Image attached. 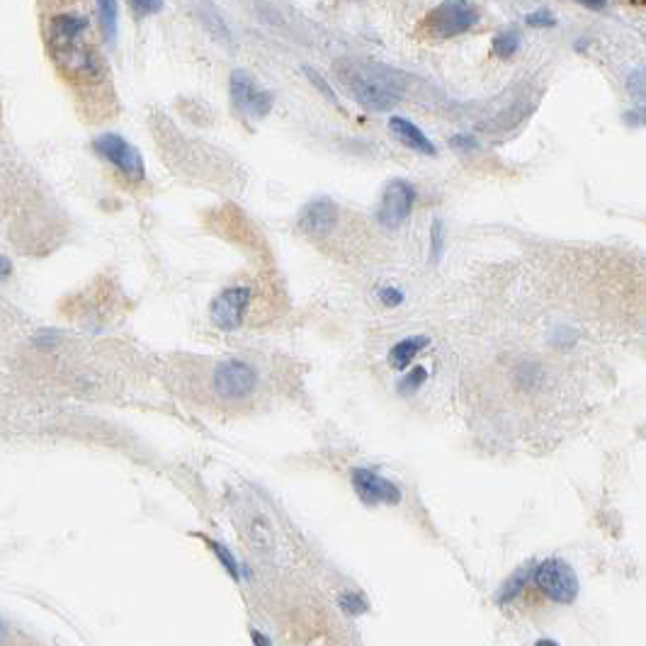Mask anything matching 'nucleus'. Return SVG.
I'll use <instances>...</instances> for the list:
<instances>
[{"label": "nucleus", "mask_w": 646, "mask_h": 646, "mask_svg": "<svg viewBox=\"0 0 646 646\" xmlns=\"http://www.w3.org/2000/svg\"><path fill=\"white\" fill-rule=\"evenodd\" d=\"M336 76L345 85V90L353 95V100L360 102L367 110H391L404 98V85H401L399 76L394 71H389V68L370 64V61H338Z\"/></svg>", "instance_id": "1"}, {"label": "nucleus", "mask_w": 646, "mask_h": 646, "mask_svg": "<svg viewBox=\"0 0 646 646\" xmlns=\"http://www.w3.org/2000/svg\"><path fill=\"white\" fill-rule=\"evenodd\" d=\"M88 20L78 15H59L51 20L49 44L51 54L66 73L76 78H95L100 73V61L93 47L85 42Z\"/></svg>", "instance_id": "2"}, {"label": "nucleus", "mask_w": 646, "mask_h": 646, "mask_svg": "<svg viewBox=\"0 0 646 646\" xmlns=\"http://www.w3.org/2000/svg\"><path fill=\"white\" fill-rule=\"evenodd\" d=\"M476 20H479V13L469 0H445L425 15L421 34L430 42H445V39L472 30Z\"/></svg>", "instance_id": "3"}, {"label": "nucleus", "mask_w": 646, "mask_h": 646, "mask_svg": "<svg viewBox=\"0 0 646 646\" xmlns=\"http://www.w3.org/2000/svg\"><path fill=\"white\" fill-rule=\"evenodd\" d=\"M537 588L559 605H571L578 598V576L566 561L547 559L532 571Z\"/></svg>", "instance_id": "4"}, {"label": "nucleus", "mask_w": 646, "mask_h": 646, "mask_svg": "<svg viewBox=\"0 0 646 646\" xmlns=\"http://www.w3.org/2000/svg\"><path fill=\"white\" fill-rule=\"evenodd\" d=\"M93 146L105 161H110L112 166H115L122 175H127L129 180H134V183H141V180H144L146 175L144 158H141V153L136 151L127 139H122L119 134H102L95 139Z\"/></svg>", "instance_id": "5"}, {"label": "nucleus", "mask_w": 646, "mask_h": 646, "mask_svg": "<svg viewBox=\"0 0 646 646\" xmlns=\"http://www.w3.org/2000/svg\"><path fill=\"white\" fill-rule=\"evenodd\" d=\"M416 197V187L408 183V180H391V183L384 187L382 202H379L377 209L379 224L387 226V229H399V226L411 217Z\"/></svg>", "instance_id": "6"}, {"label": "nucleus", "mask_w": 646, "mask_h": 646, "mask_svg": "<svg viewBox=\"0 0 646 646\" xmlns=\"http://www.w3.org/2000/svg\"><path fill=\"white\" fill-rule=\"evenodd\" d=\"M258 387V374L248 362L243 360H226L221 362L214 372V391L221 399H246Z\"/></svg>", "instance_id": "7"}, {"label": "nucleus", "mask_w": 646, "mask_h": 646, "mask_svg": "<svg viewBox=\"0 0 646 646\" xmlns=\"http://www.w3.org/2000/svg\"><path fill=\"white\" fill-rule=\"evenodd\" d=\"M248 304H251V289L248 287H226L214 297L209 306V319L221 331H236L243 323Z\"/></svg>", "instance_id": "8"}, {"label": "nucleus", "mask_w": 646, "mask_h": 646, "mask_svg": "<svg viewBox=\"0 0 646 646\" xmlns=\"http://www.w3.org/2000/svg\"><path fill=\"white\" fill-rule=\"evenodd\" d=\"M272 93L255 88L253 78L246 71L231 73V102L241 115L263 119L272 110Z\"/></svg>", "instance_id": "9"}, {"label": "nucleus", "mask_w": 646, "mask_h": 646, "mask_svg": "<svg viewBox=\"0 0 646 646\" xmlns=\"http://www.w3.org/2000/svg\"><path fill=\"white\" fill-rule=\"evenodd\" d=\"M353 489L367 506H399L401 489L384 479L382 474L372 472V469H355L353 472Z\"/></svg>", "instance_id": "10"}, {"label": "nucleus", "mask_w": 646, "mask_h": 646, "mask_svg": "<svg viewBox=\"0 0 646 646\" xmlns=\"http://www.w3.org/2000/svg\"><path fill=\"white\" fill-rule=\"evenodd\" d=\"M338 224V207L328 197L311 200L299 214V229L311 238H326Z\"/></svg>", "instance_id": "11"}, {"label": "nucleus", "mask_w": 646, "mask_h": 646, "mask_svg": "<svg viewBox=\"0 0 646 646\" xmlns=\"http://www.w3.org/2000/svg\"><path fill=\"white\" fill-rule=\"evenodd\" d=\"M389 129H391V134H394L396 139H399L404 146H408L411 151L423 153V156H435L433 141H430L428 136H425L421 129L416 127V124L408 122L406 117H391Z\"/></svg>", "instance_id": "12"}, {"label": "nucleus", "mask_w": 646, "mask_h": 646, "mask_svg": "<svg viewBox=\"0 0 646 646\" xmlns=\"http://www.w3.org/2000/svg\"><path fill=\"white\" fill-rule=\"evenodd\" d=\"M428 343L430 338L425 336H411L399 340V343L389 350V365L394 367V370H406V367L416 360L418 353H421L423 348H428Z\"/></svg>", "instance_id": "13"}, {"label": "nucleus", "mask_w": 646, "mask_h": 646, "mask_svg": "<svg viewBox=\"0 0 646 646\" xmlns=\"http://www.w3.org/2000/svg\"><path fill=\"white\" fill-rule=\"evenodd\" d=\"M530 574H532V571H527V569L515 571V574L510 576L508 581L501 586V593H498V605H508L510 600L518 598V595L523 593L525 583L530 581Z\"/></svg>", "instance_id": "14"}, {"label": "nucleus", "mask_w": 646, "mask_h": 646, "mask_svg": "<svg viewBox=\"0 0 646 646\" xmlns=\"http://www.w3.org/2000/svg\"><path fill=\"white\" fill-rule=\"evenodd\" d=\"M98 13H100V25L105 37L110 42H115L117 37V0H98Z\"/></svg>", "instance_id": "15"}, {"label": "nucleus", "mask_w": 646, "mask_h": 646, "mask_svg": "<svg viewBox=\"0 0 646 646\" xmlns=\"http://www.w3.org/2000/svg\"><path fill=\"white\" fill-rule=\"evenodd\" d=\"M520 49V32L518 30H503L493 37V51H496L501 59H510L515 51Z\"/></svg>", "instance_id": "16"}, {"label": "nucleus", "mask_w": 646, "mask_h": 646, "mask_svg": "<svg viewBox=\"0 0 646 646\" xmlns=\"http://www.w3.org/2000/svg\"><path fill=\"white\" fill-rule=\"evenodd\" d=\"M204 542L209 544V549H212L214 557L219 559V564L224 566L226 574H229L231 578H234V581H238V578H241V569H238V561H236L234 554L229 552V547H224V544H221V542L209 540V537H204Z\"/></svg>", "instance_id": "17"}, {"label": "nucleus", "mask_w": 646, "mask_h": 646, "mask_svg": "<svg viewBox=\"0 0 646 646\" xmlns=\"http://www.w3.org/2000/svg\"><path fill=\"white\" fill-rule=\"evenodd\" d=\"M338 605H340V610H345L348 615H365V612L370 610V603H367L365 595H360L355 591L340 593Z\"/></svg>", "instance_id": "18"}, {"label": "nucleus", "mask_w": 646, "mask_h": 646, "mask_svg": "<svg viewBox=\"0 0 646 646\" xmlns=\"http://www.w3.org/2000/svg\"><path fill=\"white\" fill-rule=\"evenodd\" d=\"M442 248H445V224L440 219L430 226V263L438 265L442 260Z\"/></svg>", "instance_id": "19"}, {"label": "nucleus", "mask_w": 646, "mask_h": 646, "mask_svg": "<svg viewBox=\"0 0 646 646\" xmlns=\"http://www.w3.org/2000/svg\"><path fill=\"white\" fill-rule=\"evenodd\" d=\"M425 379H428V370H425V367H416V370L408 372L406 377H401L399 387H396V389H399V394L411 396V394H416V391L423 387Z\"/></svg>", "instance_id": "20"}, {"label": "nucleus", "mask_w": 646, "mask_h": 646, "mask_svg": "<svg viewBox=\"0 0 646 646\" xmlns=\"http://www.w3.org/2000/svg\"><path fill=\"white\" fill-rule=\"evenodd\" d=\"M304 73H306V76H309V81H311V83H314V85H316V88H319V90H321V93H323V95H326V98L333 102V105H338V100H336V93H333V88H331V85H328L326 81H323V78L319 76V73H316V71H314V68H309V66H306V68H304Z\"/></svg>", "instance_id": "21"}, {"label": "nucleus", "mask_w": 646, "mask_h": 646, "mask_svg": "<svg viewBox=\"0 0 646 646\" xmlns=\"http://www.w3.org/2000/svg\"><path fill=\"white\" fill-rule=\"evenodd\" d=\"M139 15H156L163 10V0H129Z\"/></svg>", "instance_id": "22"}, {"label": "nucleus", "mask_w": 646, "mask_h": 646, "mask_svg": "<svg viewBox=\"0 0 646 646\" xmlns=\"http://www.w3.org/2000/svg\"><path fill=\"white\" fill-rule=\"evenodd\" d=\"M379 302L387 304V306H399L404 302V292L396 287H382L379 289Z\"/></svg>", "instance_id": "23"}, {"label": "nucleus", "mask_w": 646, "mask_h": 646, "mask_svg": "<svg viewBox=\"0 0 646 646\" xmlns=\"http://www.w3.org/2000/svg\"><path fill=\"white\" fill-rule=\"evenodd\" d=\"M527 22L532 27H552L554 25V15L549 10H537V13L527 15Z\"/></svg>", "instance_id": "24"}, {"label": "nucleus", "mask_w": 646, "mask_h": 646, "mask_svg": "<svg viewBox=\"0 0 646 646\" xmlns=\"http://www.w3.org/2000/svg\"><path fill=\"white\" fill-rule=\"evenodd\" d=\"M450 146H452V149H459V151H474L479 144H476L474 136L457 134V136H452V139H450Z\"/></svg>", "instance_id": "25"}, {"label": "nucleus", "mask_w": 646, "mask_h": 646, "mask_svg": "<svg viewBox=\"0 0 646 646\" xmlns=\"http://www.w3.org/2000/svg\"><path fill=\"white\" fill-rule=\"evenodd\" d=\"M10 275H13V263L5 255H0V280H5Z\"/></svg>", "instance_id": "26"}, {"label": "nucleus", "mask_w": 646, "mask_h": 646, "mask_svg": "<svg viewBox=\"0 0 646 646\" xmlns=\"http://www.w3.org/2000/svg\"><path fill=\"white\" fill-rule=\"evenodd\" d=\"M581 3L586 5V8L600 10V8H605V3H608V0H581Z\"/></svg>", "instance_id": "27"}, {"label": "nucleus", "mask_w": 646, "mask_h": 646, "mask_svg": "<svg viewBox=\"0 0 646 646\" xmlns=\"http://www.w3.org/2000/svg\"><path fill=\"white\" fill-rule=\"evenodd\" d=\"M251 634H253V644H270V639L265 637V634H260L258 629H251Z\"/></svg>", "instance_id": "28"}, {"label": "nucleus", "mask_w": 646, "mask_h": 646, "mask_svg": "<svg viewBox=\"0 0 646 646\" xmlns=\"http://www.w3.org/2000/svg\"><path fill=\"white\" fill-rule=\"evenodd\" d=\"M537 646H557V642H554V639H540Z\"/></svg>", "instance_id": "29"}, {"label": "nucleus", "mask_w": 646, "mask_h": 646, "mask_svg": "<svg viewBox=\"0 0 646 646\" xmlns=\"http://www.w3.org/2000/svg\"><path fill=\"white\" fill-rule=\"evenodd\" d=\"M3 637H5V625L0 622V642H3Z\"/></svg>", "instance_id": "30"}, {"label": "nucleus", "mask_w": 646, "mask_h": 646, "mask_svg": "<svg viewBox=\"0 0 646 646\" xmlns=\"http://www.w3.org/2000/svg\"><path fill=\"white\" fill-rule=\"evenodd\" d=\"M637 3H644V0H637Z\"/></svg>", "instance_id": "31"}]
</instances>
